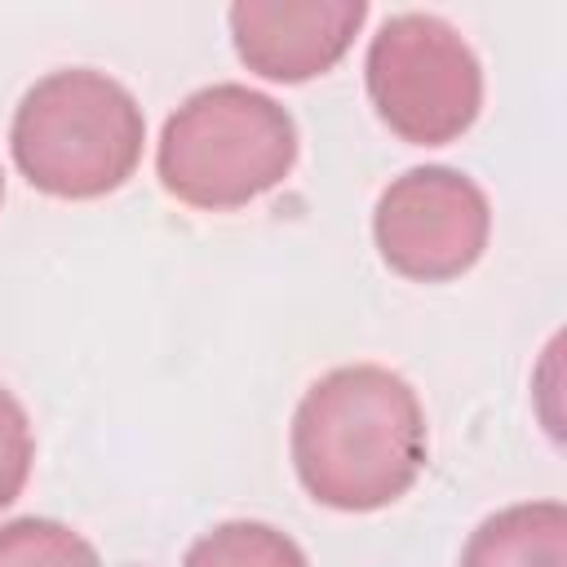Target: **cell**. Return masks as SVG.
<instances>
[{"mask_svg":"<svg viewBox=\"0 0 567 567\" xmlns=\"http://www.w3.org/2000/svg\"><path fill=\"white\" fill-rule=\"evenodd\" d=\"M0 199H4V173H0Z\"/></svg>","mask_w":567,"mask_h":567,"instance_id":"obj_11","label":"cell"},{"mask_svg":"<svg viewBox=\"0 0 567 567\" xmlns=\"http://www.w3.org/2000/svg\"><path fill=\"white\" fill-rule=\"evenodd\" d=\"M492 235V204L474 177L447 164H421L394 177L372 213L381 261L416 284L465 275Z\"/></svg>","mask_w":567,"mask_h":567,"instance_id":"obj_5","label":"cell"},{"mask_svg":"<svg viewBox=\"0 0 567 567\" xmlns=\"http://www.w3.org/2000/svg\"><path fill=\"white\" fill-rule=\"evenodd\" d=\"M0 567H102V558L75 527L31 514L0 527Z\"/></svg>","mask_w":567,"mask_h":567,"instance_id":"obj_9","label":"cell"},{"mask_svg":"<svg viewBox=\"0 0 567 567\" xmlns=\"http://www.w3.org/2000/svg\"><path fill=\"white\" fill-rule=\"evenodd\" d=\"M146 142L137 97L93 66H66L35 80L9 124L18 173L53 199H97L120 190Z\"/></svg>","mask_w":567,"mask_h":567,"instance_id":"obj_2","label":"cell"},{"mask_svg":"<svg viewBox=\"0 0 567 567\" xmlns=\"http://www.w3.org/2000/svg\"><path fill=\"white\" fill-rule=\"evenodd\" d=\"M425 408L381 363L323 372L292 412V470L301 487L346 514L394 505L425 465Z\"/></svg>","mask_w":567,"mask_h":567,"instance_id":"obj_1","label":"cell"},{"mask_svg":"<svg viewBox=\"0 0 567 567\" xmlns=\"http://www.w3.org/2000/svg\"><path fill=\"white\" fill-rule=\"evenodd\" d=\"M297 164L292 115L248 84L221 80L190 93L159 133L155 173L159 186L204 213L244 208L275 190Z\"/></svg>","mask_w":567,"mask_h":567,"instance_id":"obj_3","label":"cell"},{"mask_svg":"<svg viewBox=\"0 0 567 567\" xmlns=\"http://www.w3.org/2000/svg\"><path fill=\"white\" fill-rule=\"evenodd\" d=\"M230 40L248 71L275 84H301L332 71L354 44L363 0H235Z\"/></svg>","mask_w":567,"mask_h":567,"instance_id":"obj_6","label":"cell"},{"mask_svg":"<svg viewBox=\"0 0 567 567\" xmlns=\"http://www.w3.org/2000/svg\"><path fill=\"white\" fill-rule=\"evenodd\" d=\"M182 567H310L301 545L292 536H284L270 523H252V518H235V523H217L213 532H204Z\"/></svg>","mask_w":567,"mask_h":567,"instance_id":"obj_8","label":"cell"},{"mask_svg":"<svg viewBox=\"0 0 567 567\" xmlns=\"http://www.w3.org/2000/svg\"><path fill=\"white\" fill-rule=\"evenodd\" d=\"M31 461H35V434L27 408L0 385V509H9L22 496Z\"/></svg>","mask_w":567,"mask_h":567,"instance_id":"obj_10","label":"cell"},{"mask_svg":"<svg viewBox=\"0 0 567 567\" xmlns=\"http://www.w3.org/2000/svg\"><path fill=\"white\" fill-rule=\"evenodd\" d=\"M461 567H567L563 501H523L487 514L470 532Z\"/></svg>","mask_w":567,"mask_h":567,"instance_id":"obj_7","label":"cell"},{"mask_svg":"<svg viewBox=\"0 0 567 567\" xmlns=\"http://www.w3.org/2000/svg\"><path fill=\"white\" fill-rule=\"evenodd\" d=\"M377 120L412 146L456 142L483 106V66L465 35L439 13H394L363 62Z\"/></svg>","mask_w":567,"mask_h":567,"instance_id":"obj_4","label":"cell"}]
</instances>
